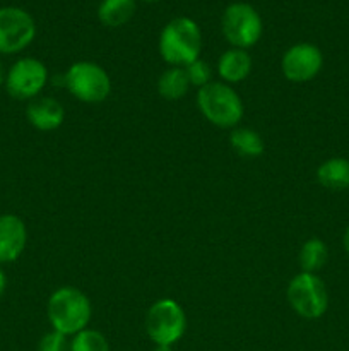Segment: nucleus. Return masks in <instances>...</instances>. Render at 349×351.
<instances>
[{
    "label": "nucleus",
    "instance_id": "obj_1",
    "mask_svg": "<svg viewBox=\"0 0 349 351\" xmlns=\"http://www.w3.org/2000/svg\"><path fill=\"white\" fill-rule=\"evenodd\" d=\"M47 314L53 331L65 336H75L88 329L92 317V305L81 290L74 287H62L48 298Z\"/></svg>",
    "mask_w": 349,
    "mask_h": 351
},
{
    "label": "nucleus",
    "instance_id": "obj_2",
    "mask_svg": "<svg viewBox=\"0 0 349 351\" xmlns=\"http://www.w3.org/2000/svg\"><path fill=\"white\" fill-rule=\"evenodd\" d=\"M202 51V31L190 17H174L163 27L159 53L171 67H187Z\"/></svg>",
    "mask_w": 349,
    "mask_h": 351
},
{
    "label": "nucleus",
    "instance_id": "obj_3",
    "mask_svg": "<svg viewBox=\"0 0 349 351\" xmlns=\"http://www.w3.org/2000/svg\"><path fill=\"white\" fill-rule=\"evenodd\" d=\"M197 106L202 115L216 127L231 129L243 119V101L226 82H209L198 89Z\"/></svg>",
    "mask_w": 349,
    "mask_h": 351
},
{
    "label": "nucleus",
    "instance_id": "obj_4",
    "mask_svg": "<svg viewBox=\"0 0 349 351\" xmlns=\"http://www.w3.org/2000/svg\"><path fill=\"white\" fill-rule=\"evenodd\" d=\"M187 331V315L171 298L154 302L146 315V332L156 346H173Z\"/></svg>",
    "mask_w": 349,
    "mask_h": 351
},
{
    "label": "nucleus",
    "instance_id": "obj_5",
    "mask_svg": "<svg viewBox=\"0 0 349 351\" xmlns=\"http://www.w3.org/2000/svg\"><path fill=\"white\" fill-rule=\"evenodd\" d=\"M286 297L291 308L308 321L320 319L328 308L327 288L313 273L296 274L287 285Z\"/></svg>",
    "mask_w": 349,
    "mask_h": 351
},
{
    "label": "nucleus",
    "instance_id": "obj_6",
    "mask_svg": "<svg viewBox=\"0 0 349 351\" xmlns=\"http://www.w3.org/2000/svg\"><path fill=\"white\" fill-rule=\"evenodd\" d=\"M64 79L68 93L84 103L105 101L112 91L108 72L94 62H75L68 67Z\"/></svg>",
    "mask_w": 349,
    "mask_h": 351
},
{
    "label": "nucleus",
    "instance_id": "obj_7",
    "mask_svg": "<svg viewBox=\"0 0 349 351\" xmlns=\"http://www.w3.org/2000/svg\"><path fill=\"white\" fill-rule=\"evenodd\" d=\"M221 29L229 45L246 50L262 36V19L250 3L236 2L226 7L221 19Z\"/></svg>",
    "mask_w": 349,
    "mask_h": 351
},
{
    "label": "nucleus",
    "instance_id": "obj_8",
    "mask_svg": "<svg viewBox=\"0 0 349 351\" xmlns=\"http://www.w3.org/2000/svg\"><path fill=\"white\" fill-rule=\"evenodd\" d=\"M36 36L33 16L19 7L0 9V53L14 55L29 47Z\"/></svg>",
    "mask_w": 349,
    "mask_h": 351
},
{
    "label": "nucleus",
    "instance_id": "obj_9",
    "mask_svg": "<svg viewBox=\"0 0 349 351\" xmlns=\"http://www.w3.org/2000/svg\"><path fill=\"white\" fill-rule=\"evenodd\" d=\"M48 82V69L38 58L24 57L7 71L5 89L16 99L38 98Z\"/></svg>",
    "mask_w": 349,
    "mask_h": 351
},
{
    "label": "nucleus",
    "instance_id": "obj_10",
    "mask_svg": "<svg viewBox=\"0 0 349 351\" xmlns=\"http://www.w3.org/2000/svg\"><path fill=\"white\" fill-rule=\"evenodd\" d=\"M324 65V55L320 48L311 43H296L284 53L281 69L287 81L303 84L317 77Z\"/></svg>",
    "mask_w": 349,
    "mask_h": 351
},
{
    "label": "nucleus",
    "instance_id": "obj_11",
    "mask_svg": "<svg viewBox=\"0 0 349 351\" xmlns=\"http://www.w3.org/2000/svg\"><path fill=\"white\" fill-rule=\"evenodd\" d=\"M27 243V230L16 215L0 216V264L16 263Z\"/></svg>",
    "mask_w": 349,
    "mask_h": 351
},
{
    "label": "nucleus",
    "instance_id": "obj_12",
    "mask_svg": "<svg viewBox=\"0 0 349 351\" xmlns=\"http://www.w3.org/2000/svg\"><path fill=\"white\" fill-rule=\"evenodd\" d=\"M26 119L34 129L41 132H50L64 123L65 110L58 99L43 96V98L31 99L26 108Z\"/></svg>",
    "mask_w": 349,
    "mask_h": 351
},
{
    "label": "nucleus",
    "instance_id": "obj_13",
    "mask_svg": "<svg viewBox=\"0 0 349 351\" xmlns=\"http://www.w3.org/2000/svg\"><path fill=\"white\" fill-rule=\"evenodd\" d=\"M252 71V57L242 48L224 51L218 62V74L226 84H236L248 77Z\"/></svg>",
    "mask_w": 349,
    "mask_h": 351
},
{
    "label": "nucleus",
    "instance_id": "obj_14",
    "mask_svg": "<svg viewBox=\"0 0 349 351\" xmlns=\"http://www.w3.org/2000/svg\"><path fill=\"white\" fill-rule=\"evenodd\" d=\"M318 184L328 191L341 192L349 189V160L331 158L317 168Z\"/></svg>",
    "mask_w": 349,
    "mask_h": 351
},
{
    "label": "nucleus",
    "instance_id": "obj_15",
    "mask_svg": "<svg viewBox=\"0 0 349 351\" xmlns=\"http://www.w3.org/2000/svg\"><path fill=\"white\" fill-rule=\"evenodd\" d=\"M190 89V81L183 67H170L157 79V93L161 98L177 101L181 99Z\"/></svg>",
    "mask_w": 349,
    "mask_h": 351
},
{
    "label": "nucleus",
    "instance_id": "obj_16",
    "mask_svg": "<svg viewBox=\"0 0 349 351\" xmlns=\"http://www.w3.org/2000/svg\"><path fill=\"white\" fill-rule=\"evenodd\" d=\"M135 14V0H103L98 17L103 26L120 27L129 23Z\"/></svg>",
    "mask_w": 349,
    "mask_h": 351
},
{
    "label": "nucleus",
    "instance_id": "obj_17",
    "mask_svg": "<svg viewBox=\"0 0 349 351\" xmlns=\"http://www.w3.org/2000/svg\"><path fill=\"white\" fill-rule=\"evenodd\" d=\"M229 144L243 158H257L263 153V141L260 134L246 127L233 130L229 136Z\"/></svg>",
    "mask_w": 349,
    "mask_h": 351
},
{
    "label": "nucleus",
    "instance_id": "obj_18",
    "mask_svg": "<svg viewBox=\"0 0 349 351\" xmlns=\"http://www.w3.org/2000/svg\"><path fill=\"white\" fill-rule=\"evenodd\" d=\"M300 266L303 273H317L325 266L328 259V249L324 240L310 239L303 243L300 250Z\"/></svg>",
    "mask_w": 349,
    "mask_h": 351
},
{
    "label": "nucleus",
    "instance_id": "obj_19",
    "mask_svg": "<svg viewBox=\"0 0 349 351\" xmlns=\"http://www.w3.org/2000/svg\"><path fill=\"white\" fill-rule=\"evenodd\" d=\"M70 351H109V343L99 331L84 329L72 336Z\"/></svg>",
    "mask_w": 349,
    "mask_h": 351
},
{
    "label": "nucleus",
    "instance_id": "obj_20",
    "mask_svg": "<svg viewBox=\"0 0 349 351\" xmlns=\"http://www.w3.org/2000/svg\"><path fill=\"white\" fill-rule=\"evenodd\" d=\"M183 69L185 72H187V77L188 81H190V86H197V88L201 89L211 82L212 71H211V65H209L207 62L197 58V60L192 62V64H188L187 67Z\"/></svg>",
    "mask_w": 349,
    "mask_h": 351
},
{
    "label": "nucleus",
    "instance_id": "obj_21",
    "mask_svg": "<svg viewBox=\"0 0 349 351\" xmlns=\"http://www.w3.org/2000/svg\"><path fill=\"white\" fill-rule=\"evenodd\" d=\"M67 338L68 336L58 331L47 332L38 343V351H70V341Z\"/></svg>",
    "mask_w": 349,
    "mask_h": 351
},
{
    "label": "nucleus",
    "instance_id": "obj_22",
    "mask_svg": "<svg viewBox=\"0 0 349 351\" xmlns=\"http://www.w3.org/2000/svg\"><path fill=\"white\" fill-rule=\"evenodd\" d=\"M5 288H7V276L2 271V267H0V298H2V295L5 293Z\"/></svg>",
    "mask_w": 349,
    "mask_h": 351
},
{
    "label": "nucleus",
    "instance_id": "obj_23",
    "mask_svg": "<svg viewBox=\"0 0 349 351\" xmlns=\"http://www.w3.org/2000/svg\"><path fill=\"white\" fill-rule=\"evenodd\" d=\"M5 77H7V71H5V67H3L2 60H0V86L5 84Z\"/></svg>",
    "mask_w": 349,
    "mask_h": 351
},
{
    "label": "nucleus",
    "instance_id": "obj_24",
    "mask_svg": "<svg viewBox=\"0 0 349 351\" xmlns=\"http://www.w3.org/2000/svg\"><path fill=\"white\" fill-rule=\"evenodd\" d=\"M342 243H344V249H346V252L349 254V226H348V228H346V232H344V237H342Z\"/></svg>",
    "mask_w": 349,
    "mask_h": 351
},
{
    "label": "nucleus",
    "instance_id": "obj_25",
    "mask_svg": "<svg viewBox=\"0 0 349 351\" xmlns=\"http://www.w3.org/2000/svg\"><path fill=\"white\" fill-rule=\"evenodd\" d=\"M153 351H174L173 346H156Z\"/></svg>",
    "mask_w": 349,
    "mask_h": 351
},
{
    "label": "nucleus",
    "instance_id": "obj_26",
    "mask_svg": "<svg viewBox=\"0 0 349 351\" xmlns=\"http://www.w3.org/2000/svg\"><path fill=\"white\" fill-rule=\"evenodd\" d=\"M144 2H157V0H144Z\"/></svg>",
    "mask_w": 349,
    "mask_h": 351
}]
</instances>
